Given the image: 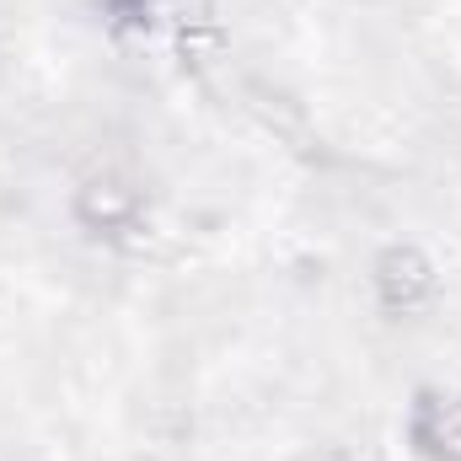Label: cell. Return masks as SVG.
Returning <instances> with one entry per match:
<instances>
[{
    "label": "cell",
    "instance_id": "7a4b0ae2",
    "mask_svg": "<svg viewBox=\"0 0 461 461\" xmlns=\"http://www.w3.org/2000/svg\"><path fill=\"white\" fill-rule=\"evenodd\" d=\"M429 290V268L419 263V252H386V263H381V290H386V301L392 306H408V290Z\"/></svg>",
    "mask_w": 461,
    "mask_h": 461
},
{
    "label": "cell",
    "instance_id": "6da1fadb",
    "mask_svg": "<svg viewBox=\"0 0 461 461\" xmlns=\"http://www.w3.org/2000/svg\"><path fill=\"white\" fill-rule=\"evenodd\" d=\"M419 451L435 461H461V397H424L413 419Z\"/></svg>",
    "mask_w": 461,
    "mask_h": 461
}]
</instances>
